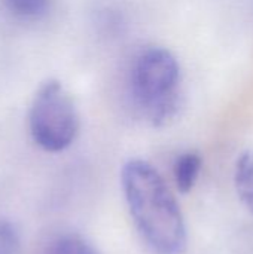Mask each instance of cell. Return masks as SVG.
I'll return each instance as SVG.
<instances>
[{
    "label": "cell",
    "instance_id": "obj_1",
    "mask_svg": "<svg viewBox=\"0 0 253 254\" xmlns=\"http://www.w3.org/2000/svg\"><path fill=\"white\" fill-rule=\"evenodd\" d=\"M134 225L155 254H183L188 237L180 207L163 176L146 161L131 159L121 173Z\"/></svg>",
    "mask_w": 253,
    "mask_h": 254
},
{
    "label": "cell",
    "instance_id": "obj_2",
    "mask_svg": "<svg viewBox=\"0 0 253 254\" xmlns=\"http://www.w3.org/2000/svg\"><path fill=\"white\" fill-rule=\"evenodd\" d=\"M130 85L136 104L152 125H167L177 116L182 106L180 67L169 49H143L134 60Z\"/></svg>",
    "mask_w": 253,
    "mask_h": 254
},
{
    "label": "cell",
    "instance_id": "obj_3",
    "mask_svg": "<svg viewBox=\"0 0 253 254\" xmlns=\"http://www.w3.org/2000/svg\"><path fill=\"white\" fill-rule=\"evenodd\" d=\"M81 127L73 98L58 80H46L36 91L28 128L34 143L46 152H63L73 144Z\"/></svg>",
    "mask_w": 253,
    "mask_h": 254
},
{
    "label": "cell",
    "instance_id": "obj_4",
    "mask_svg": "<svg viewBox=\"0 0 253 254\" xmlns=\"http://www.w3.org/2000/svg\"><path fill=\"white\" fill-rule=\"evenodd\" d=\"M203 165V159L200 153L197 152H186L182 153L173 167V176H174V183L179 192L188 193L191 189L195 186L197 179L200 176Z\"/></svg>",
    "mask_w": 253,
    "mask_h": 254
},
{
    "label": "cell",
    "instance_id": "obj_5",
    "mask_svg": "<svg viewBox=\"0 0 253 254\" xmlns=\"http://www.w3.org/2000/svg\"><path fill=\"white\" fill-rule=\"evenodd\" d=\"M236 190L243 205L253 213V150L243 153L236 165Z\"/></svg>",
    "mask_w": 253,
    "mask_h": 254
},
{
    "label": "cell",
    "instance_id": "obj_6",
    "mask_svg": "<svg viewBox=\"0 0 253 254\" xmlns=\"http://www.w3.org/2000/svg\"><path fill=\"white\" fill-rule=\"evenodd\" d=\"M43 254H98L97 250L76 234H63L48 243Z\"/></svg>",
    "mask_w": 253,
    "mask_h": 254
},
{
    "label": "cell",
    "instance_id": "obj_7",
    "mask_svg": "<svg viewBox=\"0 0 253 254\" xmlns=\"http://www.w3.org/2000/svg\"><path fill=\"white\" fill-rule=\"evenodd\" d=\"M6 9L21 19H37L46 13L51 0H3Z\"/></svg>",
    "mask_w": 253,
    "mask_h": 254
},
{
    "label": "cell",
    "instance_id": "obj_8",
    "mask_svg": "<svg viewBox=\"0 0 253 254\" xmlns=\"http://www.w3.org/2000/svg\"><path fill=\"white\" fill-rule=\"evenodd\" d=\"M21 253V238L16 226L7 220H0V254Z\"/></svg>",
    "mask_w": 253,
    "mask_h": 254
}]
</instances>
